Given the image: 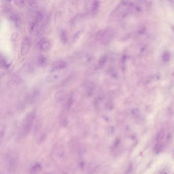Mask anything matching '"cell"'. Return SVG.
I'll list each match as a JSON object with an SVG mask.
<instances>
[{"label":"cell","instance_id":"obj_1","mask_svg":"<svg viewBox=\"0 0 174 174\" xmlns=\"http://www.w3.org/2000/svg\"><path fill=\"white\" fill-rule=\"evenodd\" d=\"M6 167L9 172H14L17 170L18 164V155L14 151L9 152L5 156Z\"/></svg>","mask_w":174,"mask_h":174},{"label":"cell","instance_id":"obj_2","mask_svg":"<svg viewBox=\"0 0 174 174\" xmlns=\"http://www.w3.org/2000/svg\"><path fill=\"white\" fill-rule=\"evenodd\" d=\"M35 118L36 115L34 112H30L26 117L22 125V132L25 135H27L32 130Z\"/></svg>","mask_w":174,"mask_h":174},{"label":"cell","instance_id":"obj_3","mask_svg":"<svg viewBox=\"0 0 174 174\" xmlns=\"http://www.w3.org/2000/svg\"><path fill=\"white\" fill-rule=\"evenodd\" d=\"M114 36V32L110 29L102 30L97 34V41H100L101 44H107L112 39Z\"/></svg>","mask_w":174,"mask_h":174},{"label":"cell","instance_id":"obj_4","mask_svg":"<svg viewBox=\"0 0 174 174\" xmlns=\"http://www.w3.org/2000/svg\"><path fill=\"white\" fill-rule=\"evenodd\" d=\"M52 157L56 162H61L65 157V152L61 146H56L52 150Z\"/></svg>","mask_w":174,"mask_h":174},{"label":"cell","instance_id":"obj_5","mask_svg":"<svg viewBox=\"0 0 174 174\" xmlns=\"http://www.w3.org/2000/svg\"><path fill=\"white\" fill-rule=\"evenodd\" d=\"M32 45V41L29 36H26L23 38L22 42L21 53L22 56L27 55L30 52Z\"/></svg>","mask_w":174,"mask_h":174},{"label":"cell","instance_id":"obj_6","mask_svg":"<svg viewBox=\"0 0 174 174\" xmlns=\"http://www.w3.org/2000/svg\"><path fill=\"white\" fill-rule=\"evenodd\" d=\"M68 66V63L66 61L63 60H58L55 61L52 63L51 67V72H59L60 70H65Z\"/></svg>","mask_w":174,"mask_h":174},{"label":"cell","instance_id":"obj_7","mask_svg":"<svg viewBox=\"0 0 174 174\" xmlns=\"http://www.w3.org/2000/svg\"><path fill=\"white\" fill-rule=\"evenodd\" d=\"M63 73L60 72H52L46 76V80L48 83H55L60 80L63 77Z\"/></svg>","mask_w":174,"mask_h":174},{"label":"cell","instance_id":"obj_8","mask_svg":"<svg viewBox=\"0 0 174 174\" xmlns=\"http://www.w3.org/2000/svg\"><path fill=\"white\" fill-rule=\"evenodd\" d=\"M38 49L42 52H48L50 50L51 47L50 41L46 38H43L39 41L37 44Z\"/></svg>","mask_w":174,"mask_h":174},{"label":"cell","instance_id":"obj_9","mask_svg":"<svg viewBox=\"0 0 174 174\" xmlns=\"http://www.w3.org/2000/svg\"><path fill=\"white\" fill-rule=\"evenodd\" d=\"M74 99V94H70L67 97L66 102L65 103V109L67 110L70 109L73 105Z\"/></svg>","mask_w":174,"mask_h":174},{"label":"cell","instance_id":"obj_10","mask_svg":"<svg viewBox=\"0 0 174 174\" xmlns=\"http://www.w3.org/2000/svg\"><path fill=\"white\" fill-rule=\"evenodd\" d=\"M42 169V166L41 163L37 162L33 164L30 169V173L31 174H38Z\"/></svg>","mask_w":174,"mask_h":174},{"label":"cell","instance_id":"obj_11","mask_svg":"<svg viewBox=\"0 0 174 174\" xmlns=\"http://www.w3.org/2000/svg\"><path fill=\"white\" fill-rule=\"evenodd\" d=\"M86 93L87 95H90L93 94L95 89V86L93 82H89L86 85Z\"/></svg>","mask_w":174,"mask_h":174},{"label":"cell","instance_id":"obj_12","mask_svg":"<svg viewBox=\"0 0 174 174\" xmlns=\"http://www.w3.org/2000/svg\"><path fill=\"white\" fill-rule=\"evenodd\" d=\"M37 63L40 66H45L48 63V59L44 55H40L37 58Z\"/></svg>","mask_w":174,"mask_h":174},{"label":"cell","instance_id":"obj_13","mask_svg":"<svg viewBox=\"0 0 174 174\" xmlns=\"http://www.w3.org/2000/svg\"><path fill=\"white\" fill-rule=\"evenodd\" d=\"M22 69L24 72L28 73H32L34 70L33 65L31 63H26L25 65H24L22 66Z\"/></svg>","mask_w":174,"mask_h":174},{"label":"cell","instance_id":"obj_14","mask_svg":"<svg viewBox=\"0 0 174 174\" xmlns=\"http://www.w3.org/2000/svg\"><path fill=\"white\" fill-rule=\"evenodd\" d=\"M100 7V3L98 1H94L91 6V12L93 14H95L98 12Z\"/></svg>","mask_w":174,"mask_h":174},{"label":"cell","instance_id":"obj_15","mask_svg":"<svg viewBox=\"0 0 174 174\" xmlns=\"http://www.w3.org/2000/svg\"><path fill=\"white\" fill-rule=\"evenodd\" d=\"M11 65V62L9 61L8 59L5 57H2L1 58V65L4 69H8Z\"/></svg>","mask_w":174,"mask_h":174},{"label":"cell","instance_id":"obj_16","mask_svg":"<svg viewBox=\"0 0 174 174\" xmlns=\"http://www.w3.org/2000/svg\"><path fill=\"white\" fill-rule=\"evenodd\" d=\"M60 38L61 42L63 44H66L68 41L67 38V33L65 30H62L61 31L60 34Z\"/></svg>","mask_w":174,"mask_h":174},{"label":"cell","instance_id":"obj_17","mask_svg":"<svg viewBox=\"0 0 174 174\" xmlns=\"http://www.w3.org/2000/svg\"><path fill=\"white\" fill-rule=\"evenodd\" d=\"M9 18L11 21L16 23V24H17L18 22V21H19V20H20L17 14L13 12H11L9 13Z\"/></svg>","mask_w":174,"mask_h":174},{"label":"cell","instance_id":"obj_18","mask_svg":"<svg viewBox=\"0 0 174 174\" xmlns=\"http://www.w3.org/2000/svg\"><path fill=\"white\" fill-rule=\"evenodd\" d=\"M165 136V133L164 131L161 130L157 133L156 135V140L158 142H160L163 140Z\"/></svg>","mask_w":174,"mask_h":174},{"label":"cell","instance_id":"obj_19","mask_svg":"<svg viewBox=\"0 0 174 174\" xmlns=\"http://www.w3.org/2000/svg\"><path fill=\"white\" fill-rule=\"evenodd\" d=\"M65 95V91H60L56 93L55 98L57 100H61Z\"/></svg>","mask_w":174,"mask_h":174},{"label":"cell","instance_id":"obj_20","mask_svg":"<svg viewBox=\"0 0 174 174\" xmlns=\"http://www.w3.org/2000/svg\"><path fill=\"white\" fill-rule=\"evenodd\" d=\"M28 5L32 7V8H36L38 7V3L36 1H29L27 2Z\"/></svg>","mask_w":174,"mask_h":174},{"label":"cell","instance_id":"obj_21","mask_svg":"<svg viewBox=\"0 0 174 174\" xmlns=\"http://www.w3.org/2000/svg\"><path fill=\"white\" fill-rule=\"evenodd\" d=\"M14 4L16 5L17 6L19 7L20 8H22L25 6V2L22 1H14Z\"/></svg>","mask_w":174,"mask_h":174},{"label":"cell","instance_id":"obj_22","mask_svg":"<svg viewBox=\"0 0 174 174\" xmlns=\"http://www.w3.org/2000/svg\"><path fill=\"white\" fill-rule=\"evenodd\" d=\"M162 59L163 60L166 61H167L170 59V55L168 53H165L163 54L162 56Z\"/></svg>","mask_w":174,"mask_h":174},{"label":"cell","instance_id":"obj_23","mask_svg":"<svg viewBox=\"0 0 174 174\" xmlns=\"http://www.w3.org/2000/svg\"><path fill=\"white\" fill-rule=\"evenodd\" d=\"M160 145H157L156 146V148H155V150L157 151V152H158L159 151L161 150L162 149V147L161 146H159Z\"/></svg>","mask_w":174,"mask_h":174},{"label":"cell","instance_id":"obj_24","mask_svg":"<svg viewBox=\"0 0 174 174\" xmlns=\"http://www.w3.org/2000/svg\"><path fill=\"white\" fill-rule=\"evenodd\" d=\"M161 174H167V173H166V172H163V173H162Z\"/></svg>","mask_w":174,"mask_h":174},{"label":"cell","instance_id":"obj_25","mask_svg":"<svg viewBox=\"0 0 174 174\" xmlns=\"http://www.w3.org/2000/svg\"><path fill=\"white\" fill-rule=\"evenodd\" d=\"M173 155H174V152H173Z\"/></svg>","mask_w":174,"mask_h":174},{"label":"cell","instance_id":"obj_26","mask_svg":"<svg viewBox=\"0 0 174 174\" xmlns=\"http://www.w3.org/2000/svg\"></svg>","mask_w":174,"mask_h":174},{"label":"cell","instance_id":"obj_27","mask_svg":"<svg viewBox=\"0 0 174 174\" xmlns=\"http://www.w3.org/2000/svg\"></svg>","mask_w":174,"mask_h":174}]
</instances>
